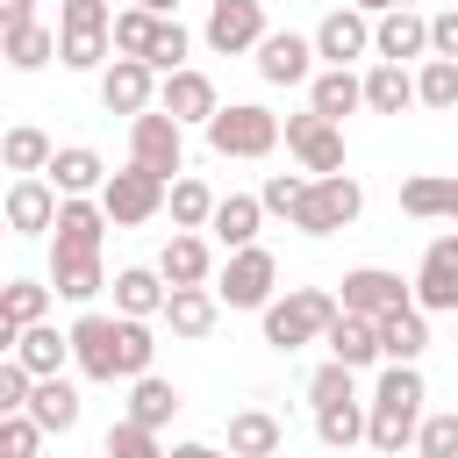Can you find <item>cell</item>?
<instances>
[{
    "label": "cell",
    "instance_id": "obj_1",
    "mask_svg": "<svg viewBox=\"0 0 458 458\" xmlns=\"http://www.w3.org/2000/svg\"><path fill=\"white\" fill-rule=\"evenodd\" d=\"M72 358L86 379L114 386V379H143L150 358H157V336L150 322H129V315H79L72 322Z\"/></svg>",
    "mask_w": 458,
    "mask_h": 458
},
{
    "label": "cell",
    "instance_id": "obj_2",
    "mask_svg": "<svg viewBox=\"0 0 458 458\" xmlns=\"http://www.w3.org/2000/svg\"><path fill=\"white\" fill-rule=\"evenodd\" d=\"M415 429H422V372L415 365H386L379 386H372V429H365V444L379 458H401L415 444Z\"/></svg>",
    "mask_w": 458,
    "mask_h": 458
},
{
    "label": "cell",
    "instance_id": "obj_3",
    "mask_svg": "<svg viewBox=\"0 0 458 458\" xmlns=\"http://www.w3.org/2000/svg\"><path fill=\"white\" fill-rule=\"evenodd\" d=\"M336 315H344V301H336L329 286H293L286 301L265 308V344H272V351H301V344L329 336Z\"/></svg>",
    "mask_w": 458,
    "mask_h": 458
},
{
    "label": "cell",
    "instance_id": "obj_4",
    "mask_svg": "<svg viewBox=\"0 0 458 458\" xmlns=\"http://www.w3.org/2000/svg\"><path fill=\"white\" fill-rule=\"evenodd\" d=\"M286 136V122L258 100H229L215 122H208V150L215 157H272V143Z\"/></svg>",
    "mask_w": 458,
    "mask_h": 458
},
{
    "label": "cell",
    "instance_id": "obj_5",
    "mask_svg": "<svg viewBox=\"0 0 458 458\" xmlns=\"http://www.w3.org/2000/svg\"><path fill=\"white\" fill-rule=\"evenodd\" d=\"M365 215V186L351 179V172H329V179H308V193H301V208H293V229L301 236H336V229H351Z\"/></svg>",
    "mask_w": 458,
    "mask_h": 458
},
{
    "label": "cell",
    "instance_id": "obj_6",
    "mask_svg": "<svg viewBox=\"0 0 458 458\" xmlns=\"http://www.w3.org/2000/svg\"><path fill=\"white\" fill-rule=\"evenodd\" d=\"M129 165H143V172H157L165 186L172 179H186L179 165H186V129L165 114V107H150V114H136L129 122Z\"/></svg>",
    "mask_w": 458,
    "mask_h": 458
},
{
    "label": "cell",
    "instance_id": "obj_7",
    "mask_svg": "<svg viewBox=\"0 0 458 458\" xmlns=\"http://www.w3.org/2000/svg\"><path fill=\"white\" fill-rule=\"evenodd\" d=\"M272 286H279V265H272V250L265 243H250V250H229V265L215 272V301L222 308H272Z\"/></svg>",
    "mask_w": 458,
    "mask_h": 458
},
{
    "label": "cell",
    "instance_id": "obj_8",
    "mask_svg": "<svg viewBox=\"0 0 458 458\" xmlns=\"http://www.w3.org/2000/svg\"><path fill=\"white\" fill-rule=\"evenodd\" d=\"M336 301H344V315H372V322H386V315L415 308V279H401V272H386V265H358V272H344Z\"/></svg>",
    "mask_w": 458,
    "mask_h": 458
},
{
    "label": "cell",
    "instance_id": "obj_9",
    "mask_svg": "<svg viewBox=\"0 0 458 458\" xmlns=\"http://www.w3.org/2000/svg\"><path fill=\"white\" fill-rule=\"evenodd\" d=\"M165 200H172V186H165L157 172H143V165H122V172L100 186V208H107V222H114V229H136V222H150Z\"/></svg>",
    "mask_w": 458,
    "mask_h": 458
},
{
    "label": "cell",
    "instance_id": "obj_10",
    "mask_svg": "<svg viewBox=\"0 0 458 458\" xmlns=\"http://www.w3.org/2000/svg\"><path fill=\"white\" fill-rule=\"evenodd\" d=\"M286 150L301 157V172L308 179H329V172H344V122H329V114H286Z\"/></svg>",
    "mask_w": 458,
    "mask_h": 458
},
{
    "label": "cell",
    "instance_id": "obj_11",
    "mask_svg": "<svg viewBox=\"0 0 458 458\" xmlns=\"http://www.w3.org/2000/svg\"><path fill=\"white\" fill-rule=\"evenodd\" d=\"M415 308L422 315H458V229L429 236V250L415 265Z\"/></svg>",
    "mask_w": 458,
    "mask_h": 458
},
{
    "label": "cell",
    "instance_id": "obj_12",
    "mask_svg": "<svg viewBox=\"0 0 458 458\" xmlns=\"http://www.w3.org/2000/svg\"><path fill=\"white\" fill-rule=\"evenodd\" d=\"M208 50H222V57H243V50H258L272 29H265V0H208Z\"/></svg>",
    "mask_w": 458,
    "mask_h": 458
},
{
    "label": "cell",
    "instance_id": "obj_13",
    "mask_svg": "<svg viewBox=\"0 0 458 458\" xmlns=\"http://www.w3.org/2000/svg\"><path fill=\"white\" fill-rule=\"evenodd\" d=\"M157 86H165V79H157L143 57H114V64L100 72V107L136 122V114H150V107H157Z\"/></svg>",
    "mask_w": 458,
    "mask_h": 458
},
{
    "label": "cell",
    "instance_id": "obj_14",
    "mask_svg": "<svg viewBox=\"0 0 458 458\" xmlns=\"http://www.w3.org/2000/svg\"><path fill=\"white\" fill-rule=\"evenodd\" d=\"M365 50H372V14L365 7H329L322 29H315V57L329 72H351V57H365Z\"/></svg>",
    "mask_w": 458,
    "mask_h": 458
},
{
    "label": "cell",
    "instance_id": "obj_15",
    "mask_svg": "<svg viewBox=\"0 0 458 458\" xmlns=\"http://www.w3.org/2000/svg\"><path fill=\"white\" fill-rule=\"evenodd\" d=\"M258 79H265V86H315V36L272 29V36L258 43Z\"/></svg>",
    "mask_w": 458,
    "mask_h": 458
},
{
    "label": "cell",
    "instance_id": "obj_16",
    "mask_svg": "<svg viewBox=\"0 0 458 458\" xmlns=\"http://www.w3.org/2000/svg\"><path fill=\"white\" fill-rule=\"evenodd\" d=\"M157 107H165L179 129H193V122L208 129V122L222 114V93H215V79H208V72H193V64H186V72H172V79L157 86Z\"/></svg>",
    "mask_w": 458,
    "mask_h": 458
},
{
    "label": "cell",
    "instance_id": "obj_17",
    "mask_svg": "<svg viewBox=\"0 0 458 458\" xmlns=\"http://www.w3.org/2000/svg\"><path fill=\"white\" fill-rule=\"evenodd\" d=\"M107 208L100 200H64L57 208V229H50V258H100V236H107Z\"/></svg>",
    "mask_w": 458,
    "mask_h": 458
},
{
    "label": "cell",
    "instance_id": "obj_18",
    "mask_svg": "<svg viewBox=\"0 0 458 458\" xmlns=\"http://www.w3.org/2000/svg\"><path fill=\"white\" fill-rule=\"evenodd\" d=\"M422 50H429V14L386 7V14L372 21V57H379V64H408V57H422Z\"/></svg>",
    "mask_w": 458,
    "mask_h": 458
},
{
    "label": "cell",
    "instance_id": "obj_19",
    "mask_svg": "<svg viewBox=\"0 0 458 458\" xmlns=\"http://www.w3.org/2000/svg\"><path fill=\"white\" fill-rule=\"evenodd\" d=\"M107 179H114V172H107V157H100L93 143H64V150L50 157V186H57L64 200H100Z\"/></svg>",
    "mask_w": 458,
    "mask_h": 458
},
{
    "label": "cell",
    "instance_id": "obj_20",
    "mask_svg": "<svg viewBox=\"0 0 458 458\" xmlns=\"http://www.w3.org/2000/svg\"><path fill=\"white\" fill-rule=\"evenodd\" d=\"M57 208H64V193H57L50 179H14V186H7V229H14V236L57 229Z\"/></svg>",
    "mask_w": 458,
    "mask_h": 458
},
{
    "label": "cell",
    "instance_id": "obj_21",
    "mask_svg": "<svg viewBox=\"0 0 458 458\" xmlns=\"http://www.w3.org/2000/svg\"><path fill=\"white\" fill-rule=\"evenodd\" d=\"M165 301H172V286H165L157 265H122V272H114V315L150 322V315H165Z\"/></svg>",
    "mask_w": 458,
    "mask_h": 458
},
{
    "label": "cell",
    "instance_id": "obj_22",
    "mask_svg": "<svg viewBox=\"0 0 458 458\" xmlns=\"http://www.w3.org/2000/svg\"><path fill=\"white\" fill-rule=\"evenodd\" d=\"M157 272H165V286H208V279H215L208 236H200V229H179V236L157 250Z\"/></svg>",
    "mask_w": 458,
    "mask_h": 458
},
{
    "label": "cell",
    "instance_id": "obj_23",
    "mask_svg": "<svg viewBox=\"0 0 458 458\" xmlns=\"http://www.w3.org/2000/svg\"><path fill=\"white\" fill-rule=\"evenodd\" d=\"M50 293L57 286H43V279H7V293H0V351H14V336L50 315Z\"/></svg>",
    "mask_w": 458,
    "mask_h": 458
},
{
    "label": "cell",
    "instance_id": "obj_24",
    "mask_svg": "<svg viewBox=\"0 0 458 458\" xmlns=\"http://www.w3.org/2000/svg\"><path fill=\"white\" fill-rule=\"evenodd\" d=\"M322 344H329V358H336V365H351V372H365V365H379V358H386V351H379V322H372V315H336Z\"/></svg>",
    "mask_w": 458,
    "mask_h": 458
},
{
    "label": "cell",
    "instance_id": "obj_25",
    "mask_svg": "<svg viewBox=\"0 0 458 458\" xmlns=\"http://www.w3.org/2000/svg\"><path fill=\"white\" fill-rule=\"evenodd\" d=\"M401 215H415V222H451V215H458V179H444V172L401 179Z\"/></svg>",
    "mask_w": 458,
    "mask_h": 458
},
{
    "label": "cell",
    "instance_id": "obj_26",
    "mask_svg": "<svg viewBox=\"0 0 458 458\" xmlns=\"http://www.w3.org/2000/svg\"><path fill=\"white\" fill-rule=\"evenodd\" d=\"M165 322H172V336H208V329L222 322V301H215V286H172V301H165Z\"/></svg>",
    "mask_w": 458,
    "mask_h": 458
},
{
    "label": "cell",
    "instance_id": "obj_27",
    "mask_svg": "<svg viewBox=\"0 0 458 458\" xmlns=\"http://www.w3.org/2000/svg\"><path fill=\"white\" fill-rule=\"evenodd\" d=\"M7 358H21L36 379H57V372H64V358H72V329L57 336L50 322H36V329H21V336H14V351H7Z\"/></svg>",
    "mask_w": 458,
    "mask_h": 458
},
{
    "label": "cell",
    "instance_id": "obj_28",
    "mask_svg": "<svg viewBox=\"0 0 458 458\" xmlns=\"http://www.w3.org/2000/svg\"><path fill=\"white\" fill-rule=\"evenodd\" d=\"M21 415H36L50 437H64V429H79V386L57 372V379H36V394H29V408Z\"/></svg>",
    "mask_w": 458,
    "mask_h": 458
},
{
    "label": "cell",
    "instance_id": "obj_29",
    "mask_svg": "<svg viewBox=\"0 0 458 458\" xmlns=\"http://www.w3.org/2000/svg\"><path fill=\"white\" fill-rule=\"evenodd\" d=\"M0 157H7V172H14V179H43V172H50V157H57V143H50L36 122H14V129H7V143H0Z\"/></svg>",
    "mask_w": 458,
    "mask_h": 458
},
{
    "label": "cell",
    "instance_id": "obj_30",
    "mask_svg": "<svg viewBox=\"0 0 458 458\" xmlns=\"http://www.w3.org/2000/svg\"><path fill=\"white\" fill-rule=\"evenodd\" d=\"M258 222H265V200H258V193H229L208 229L222 236V250H250V243H258Z\"/></svg>",
    "mask_w": 458,
    "mask_h": 458
},
{
    "label": "cell",
    "instance_id": "obj_31",
    "mask_svg": "<svg viewBox=\"0 0 458 458\" xmlns=\"http://www.w3.org/2000/svg\"><path fill=\"white\" fill-rule=\"evenodd\" d=\"M379 351H386V365H415V358L429 351V315H422V308L386 315V322H379Z\"/></svg>",
    "mask_w": 458,
    "mask_h": 458
},
{
    "label": "cell",
    "instance_id": "obj_32",
    "mask_svg": "<svg viewBox=\"0 0 458 458\" xmlns=\"http://www.w3.org/2000/svg\"><path fill=\"white\" fill-rule=\"evenodd\" d=\"M279 444H286L279 415H265V408H243V415H229V458H272Z\"/></svg>",
    "mask_w": 458,
    "mask_h": 458
},
{
    "label": "cell",
    "instance_id": "obj_33",
    "mask_svg": "<svg viewBox=\"0 0 458 458\" xmlns=\"http://www.w3.org/2000/svg\"><path fill=\"white\" fill-rule=\"evenodd\" d=\"M172 415H179V386H172V379H157V372L129 379V422H143V429H165Z\"/></svg>",
    "mask_w": 458,
    "mask_h": 458
},
{
    "label": "cell",
    "instance_id": "obj_34",
    "mask_svg": "<svg viewBox=\"0 0 458 458\" xmlns=\"http://www.w3.org/2000/svg\"><path fill=\"white\" fill-rule=\"evenodd\" d=\"M308 107H315V114H329V122H344L351 107H365V79H358V72H315Z\"/></svg>",
    "mask_w": 458,
    "mask_h": 458
},
{
    "label": "cell",
    "instance_id": "obj_35",
    "mask_svg": "<svg viewBox=\"0 0 458 458\" xmlns=\"http://www.w3.org/2000/svg\"><path fill=\"white\" fill-rule=\"evenodd\" d=\"M365 107H372V114L415 107V72H408V64H372V72H365Z\"/></svg>",
    "mask_w": 458,
    "mask_h": 458
},
{
    "label": "cell",
    "instance_id": "obj_36",
    "mask_svg": "<svg viewBox=\"0 0 458 458\" xmlns=\"http://www.w3.org/2000/svg\"><path fill=\"white\" fill-rule=\"evenodd\" d=\"M365 429H372V408H358V401H329V408H315V437H322L329 451L365 444Z\"/></svg>",
    "mask_w": 458,
    "mask_h": 458
},
{
    "label": "cell",
    "instance_id": "obj_37",
    "mask_svg": "<svg viewBox=\"0 0 458 458\" xmlns=\"http://www.w3.org/2000/svg\"><path fill=\"white\" fill-rule=\"evenodd\" d=\"M0 50H7V64H14V72H43V64L64 50V36L36 21V29H14V36H0Z\"/></svg>",
    "mask_w": 458,
    "mask_h": 458
},
{
    "label": "cell",
    "instance_id": "obj_38",
    "mask_svg": "<svg viewBox=\"0 0 458 458\" xmlns=\"http://www.w3.org/2000/svg\"><path fill=\"white\" fill-rule=\"evenodd\" d=\"M165 208H172V229H208L222 200H215L200 179H172V200H165Z\"/></svg>",
    "mask_w": 458,
    "mask_h": 458
},
{
    "label": "cell",
    "instance_id": "obj_39",
    "mask_svg": "<svg viewBox=\"0 0 458 458\" xmlns=\"http://www.w3.org/2000/svg\"><path fill=\"white\" fill-rule=\"evenodd\" d=\"M50 286L64 301H93L107 286V272H100V258H50Z\"/></svg>",
    "mask_w": 458,
    "mask_h": 458
},
{
    "label": "cell",
    "instance_id": "obj_40",
    "mask_svg": "<svg viewBox=\"0 0 458 458\" xmlns=\"http://www.w3.org/2000/svg\"><path fill=\"white\" fill-rule=\"evenodd\" d=\"M415 100L437 107V114H451V107H458V64H451V57H429V64L415 72Z\"/></svg>",
    "mask_w": 458,
    "mask_h": 458
},
{
    "label": "cell",
    "instance_id": "obj_41",
    "mask_svg": "<svg viewBox=\"0 0 458 458\" xmlns=\"http://www.w3.org/2000/svg\"><path fill=\"white\" fill-rule=\"evenodd\" d=\"M57 36H114L107 0H57Z\"/></svg>",
    "mask_w": 458,
    "mask_h": 458
},
{
    "label": "cell",
    "instance_id": "obj_42",
    "mask_svg": "<svg viewBox=\"0 0 458 458\" xmlns=\"http://www.w3.org/2000/svg\"><path fill=\"white\" fill-rule=\"evenodd\" d=\"M157 29H165L157 14H143V7H122V14H114V50H122V57H150Z\"/></svg>",
    "mask_w": 458,
    "mask_h": 458
},
{
    "label": "cell",
    "instance_id": "obj_43",
    "mask_svg": "<svg viewBox=\"0 0 458 458\" xmlns=\"http://www.w3.org/2000/svg\"><path fill=\"white\" fill-rule=\"evenodd\" d=\"M100 451H107V458H172V451L157 444V429H143V422H129V415L107 429V444H100Z\"/></svg>",
    "mask_w": 458,
    "mask_h": 458
},
{
    "label": "cell",
    "instance_id": "obj_44",
    "mask_svg": "<svg viewBox=\"0 0 458 458\" xmlns=\"http://www.w3.org/2000/svg\"><path fill=\"white\" fill-rule=\"evenodd\" d=\"M186 50H193V36H186V29H179V21H165V29H157V43H150V57H143V64H150V72H157V79H172V72H186Z\"/></svg>",
    "mask_w": 458,
    "mask_h": 458
},
{
    "label": "cell",
    "instance_id": "obj_45",
    "mask_svg": "<svg viewBox=\"0 0 458 458\" xmlns=\"http://www.w3.org/2000/svg\"><path fill=\"white\" fill-rule=\"evenodd\" d=\"M43 437H50V429H43L36 415H0V458H36Z\"/></svg>",
    "mask_w": 458,
    "mask_h": 458
},
{
    "label": "cell",
    "instance_id": "obj_46",
    "mask_svg": "<svg viewBox=\"0 0 458 458\" xmlns=\"http://www.w3.org/2000/svg\"><path fill=\"white\" fill-rule=\"evenodd\" d=\"M308 401H315V408H329V401H358V372L329 358V365H322V372L308 379Z\"/></svg>",
    "mask_w": 458,
    "mask_h": 458
},
{
    "label": "cell",
    "instance_id": "obj_47",
    "mask_svg": "<svg viewBox=\"0 0 458 458\" xmlns=\"http://www.w3.org/2000/svg\"><path fill=\"white\" fill-rule=\"evenodd\" d=\"M415 451H422V458H458V408H451V415H422Z\"/></svg>",
    "mask_w": 458,
    "mask_h": 458
},
{
    "label": "cell",
    "instance_id": "obj_48",
    "mask_svg": "<svg viewBox=\"0 0 458 458\" xmlns=\"http://www.w3.org/2000/svg\"><path fill=\"white\" fill-rule=\"evenodd\" d=\"M301 193H308V179H301V172H272V179L258 186V200H265V215H286V222H293V208H301Z\"/></svg>",
    "mask_w": 458,
    "mask_h": 458
},
{
    "label": "cell",
    "instance_id": "obj_49",
    "mask_svg": "<svg viewBox=\"0 0 458 458\" xmlns=\"http://www.w3.org/2000/svg\"><path fill=\"white\" fill-rule=\"evenodd\" d=\"M429 57H451V64H458V7L429 14Z\"/></svg>",
    "mask_w": 458,
    "mask_h": 458
},
{
    "label": "cell",
    "instance_id": "obj_50",
    "mask_svg": "<svg viewBox=\"0 0 458 458\" xmlns=\"http://www.w3.org/2000/svg\"><path fill=\"white\" fill-rule=\"evenodd\" d=\"M14 29H36V0H0V36Z\"/></svg>",
    "mask_w": 458,
    "mask_h": 458
},
{
    "label": "cell",
    "instance_id": "obj_51",
    "mask_svg": "<svg viewBox=\"0 0 458 458\" xmlns=\"http://www.w3.org/2000/svg\"><path fill=\"white\" fill-rule=\"evenodd\" d=\"M143 14H157V21H179V0H136Z\"/></svg>",
    "mask_w": 458,
    "mask_h": 458
},
{
    "label": "cell",
    "instance_id": "obj_52",
    "mask_svg": "<svg viewBox=\"0 0 458 458\" xmlns=\"http://www.w3.org/2000/svg\"><path fill=\"white\" fill-rule=\"evenodd\" d=\"M172 458H229V451H215V444H172Z\"/></svg>",
    "mask_w": 458,
    "mask_h": 458
},
{
    "label": "cell",
    "instance_id": "obj_53",
    "mask_svg": "<svg viewBox=\"0 0 458 458\" xmlns=\"http://www.w3.org/2000/svg\"><path fill=\"white\" fill-rule=\"evenodd\" d=\"M351 7H365V14H386V0H351Z\"/></svg>",
    "mask_w": 458,
    "mask_h": 458
},
{
    "label": "cell",
    "instance_id": "obj_54",
    "mask_svg": "<svg viewBox=\"0 0 458 458\" xmlns=\"http://www.w3.org/2000/svg\"><path fill=\"white\" fill-rule=\"evenodd\" d=\"M386 7H415V0H386Z\"/></svg>",
    "mask_w": 458,
    "mask_h": 458
},
{
    "label": "cell",
    "instance_id": "obj_55",
    "mask_svg": "<svg viewBox=\"0 0 458 458\" xmlns=\"http://www.w3.org/2000/svg\"><path fill=\"white\" fill-rule=\"evenodd\" d=\"M451 222H458V215H451Z\"/></svg>",
    "mask_w": 458,
    "mask_h": 458
}]
</instances>
